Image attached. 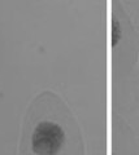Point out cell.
Here are the masks:
<instances>
[{
    "label": "cell",
    "mask_w": 139,
    "mask_h": 155,
    "mask_svg": "<svg viewBox=\"0 0 139 155\" xmlns=\"http://www.w3.org/2000/svg\"><path fill=\"white\" fill-rule=\"evenodd\" d=\"M64 142V133L55 123H40L33 134V150L39 155H54L59 153Z\"/></svg>",
    "instance_id": "6da1fadb"
}]
</instances>
